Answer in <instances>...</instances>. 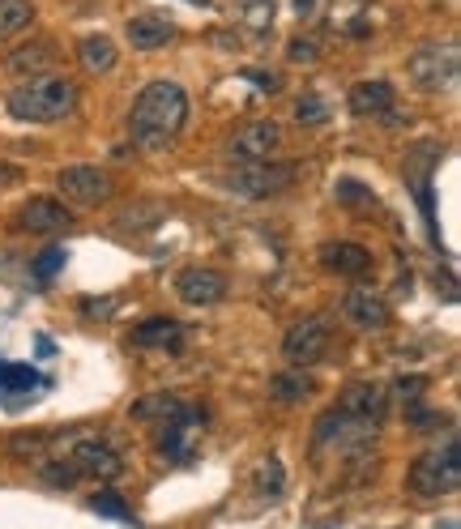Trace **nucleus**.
<instances>
[{
    "mask_svg": "<svg viewBox=\"0 0 461 529\" xmlns=\"http://www.w3.org/2000/svg\"><path fill=\"white\" fill-rule=\"evenodd\" d=\"M393 389L402 393V402H410V406H415V402H419V393L427 389V376H402V380L393 384Z\"/></svg>",
    "mask_w": 461,
    "mask_h": 529,
    "instance_id": "obj_32",
    "label": "nucleus"
},
{
    "mask_svg": "<svg viewBox=\"0 0 461 529\" xmlns=\"http://www.w3.org/2000/svg\"><path fill=\"white\" fill-rule=\"evenodd\" d=\"M325 103H321V94H304V99L295 103V120L299 124H325Z\"/></svg>",
    "mask_w": 461,
    "mask_h": 529,
    "instance_id": "obj_30",
    "label": "nucleus"
},
{
    "mask_svg": "<svg viewBox=\"0 0 461 529\" xmlns=\"http://www.w3.org/2000/svg\"><path fill=\"white\" fill-rule=\"evenodd\" d=\"M47 389V380L39 367L30 363H13V359H0V402L9 410H18L26 402H35V393Z\"/></svg>",
    "mask_w": 461,
    "mask_h": 529,
    "instance_id": "obj_13",
    "label": "nucleus"
},
{
    "mask_svg": "<svg viewBox=\"0 0 461 529\" xmlns=\"http://www.w3.org/2000/svg\"><path fill=\"white\" fill-rule=\"evenodd\" d=\"M257 487H261L265 495H282V487H286V474H282V461H278V457L261 461V470H257Z\"/></svg>",
    "mask_w": 461,
    "mask_h": 529,
    "instance_id": "obj_29",
    "label": "nucleus"
},
{
    "mask_svg": "<svg viewBox=\"0 0 461 529\" xmlns=\"http://www.w3.org/2000/svg\"><path fill=\"white\" fill-rule=\"evenodd\" d=\"M133 346H158V350H180L184 346V325L171 316H150L133 329Z\"/></svg>",
    "mask_w": 461,
    "mask_h": 529,
    "instance_id": "obj_19",
    "label": "nucleus"
},
{
    "mask_svg": "<svg viewBox=\"0 0 461 529\" xmlns=\"http://www.w3.org/2000/svg\"><path fill=\"white\" fill-rule=\"evenodd\" d=\"M13 227L30 231V235H56L73 227V210L56 197H30L18 214H13Z\"/></svg>",
    "mask_w": 461,
    "mask_h": 529,
    "instance_id": "obj_11",
    "label": "nucleus"
},
{
    "mask_svg": "<svg viewBox=\"0 0 461 529\" xmlns=\"http://www.w3.org/2000/svg\"><path fill=\"white\" fill-rule=\"evenodd\" d=\"M406 487L410 495L419 500H444L461 487V448L457 436H449L444 444H432L423 457H415V466L406 474Z\"/></svg>",
    "mask_w": 461,
    "mask_h": 529,
    "instance_id": "obj_3",
    "label": "nucleus"
},
{
    "mask_svg": "<svg viewBox=\"0 0 461 529\" xmlns=\"http://www.w3.org/2000/svg\"><path fill=\"white\" fill-rule=\"evenodd\" d=\"M35 474L43 478L47 487H73L77 478H82V474H77V466H73V461H69L65 453H60V457H39Z\"/></svg>",
    "mask_w": 461,
    "mask_h": 529,
    "instance_id": "obj_25",
    "label": "nucleus"
},
{
    "mask_svg": "<svg viewBox=\"0 0 461 529\" xmlns=\"http://www.w3.org/2000/svg\"><path fill=\"white\" fill-rule=\"evenodd\" d=\"M18 180H22L18 167H13V163H0V188H5V184H18Z\"/></svg>",
    "mask_w": 461,
    "mask_h": 529,
    "instance_id": "obj_33",
    "label": "nucleus"
},
{
    "mask_svg": "<svg viewBox=\"0 0 461 529\" xmlns=\"http://www.w3.org/2000/svg\"><path fill=\"white\" fill-rule=\"evenodd\" d=\"M133 419H154L167 427V423H193L201 414L188 410V402L176 393H150V397H141V402H133Z\"/></svg>",
    "mask_w": 461,
    "mask_h": 529,
    "instance_id": "obj_16",
    "label": "nucleus"
},
{
    "mask_svg": "<svg viewBox=\"0 0 461 529\" xmlns=\"http://www.w3.org/2000/svg\"><path fill=\"white\" fill-rule=\"evenodd\" d=\"M111 175L99 171V167H86V163H77V167H65V171H56V192L65 197L69 205H77V210H90V205H103L111 197Z\"/></svg>",
    "mask_w": 461,
    "mask_h": 529,
    "instance_id": "obj_10",
    "label": "nucleus"
},
{
    "mask_svg": "<svg viewBox=\"0 0 461 529\" xmlns=\"http://www.w3.org/2000/svg\"><path fill=\"white\" fill-rule=\"evenodd\" d=\"M333 192H338L342 205H359V210H372V205H376V197L359 180H338V184H333Z\"/></svg>",
    "mask_w": 461,
    "mask_h": 529,
    "instance_id": "obj_28",
    "label": "nucleus"
},
{
    "mask_svg": "<svg viewBox=\"0 0 461 529\" xmlns=\"http://www.w3.org/2000/svg\"><path fill=\"white\" fill-rule=\"evenodd\" d=\"M193 5H210V0H193Z\"/></svg>",
    "mask_w": 461,
    "mask_h": 529,
    "instance_id": "obj_35",
    "label": "nucleus"
},
{
    "mask_svg": "<svg viewBox=\"0 0 461 529\" xmlns=\"http://www.w3.org/2000/svg\"><path fill=\"white\" fill-rule=\"evenodd\" d=\"M342 316L351 320L355 329H363V333H380L389 325V303H385V295H376V291H363V286H355V291H346L342 295Z\"/></svg>",
    "mask_w": 461,
    "mask_h": 529,
    "instance_id": "obj_14",
    "label": "nucleus"
},
{
    "mask_svg": "<svg viewBox=\"0 0 461 529\" xmlns=\"http://www.w3.org/2000/svg\"><path fill=\"white\" fill-rule=\"evenodd\" d=\"M176 295L193 308H214V303L227 299V274H218L210 265H188L176 278Z\"/></svg>",
    "mask_w": 461,
    "mask_h": 529,
    "instance_id": "obj_12",
    "label": "nucleus"
},
{
    "mask_svg": "<svg viewBox=\"0 0 461 529\" xmlns=\"http://www.w3.org/2000/svg\"><path fill=\"white\" fill-rule=\"evenodd\" d=\"M312 5H316V0H295V9L304 13V18H308V13H312Z\"/></svg>",
    "mask_w": 461,
    "mask_h": 529,
    "instance_id": "obj_34",
    "label": "nucleus"
},
{
    "mask_svg": "<svg viewBox=\"0 0 461 529\" xmlns=\"http://www.w3.org/2000/svg\"><path fill=\"white\" fill-rule=\"evenodd\" d=\"M5 107L13 120L26 124H56L73 116L77 107V86L69 77H35V82H22L18 90L5 94Z\"/></svg>",
    "mask_w": 461,
    "mask_h": 529,
    "instance_id": "obj_2",
    "label": "nucleus"
},
{
    "mask_svg": "<svg viewBox=\"0 0 461 529\" xmlns=\"http://www.w3.org/2000/svg\"><path fill=\"white\" fill-rule=\"evenodd\" d=\"M167 39H176V22L163 18V13H141L129 22V43L137 52H150V47H163Z\"/></svg>",
    "mask_w": 461,
    "mask_h": 529,
    "instance_id": "obj_20",
    "label": "nucleus"
},
{
    "mask_svg": "<svg viewBox=\"0 0 461 529\" xmlns=\"http://www.w3.org/2000/svg\"><path fill=\"white\" fill-rule=\"evenodd\" d=\"M30 22H35V5L30 0H0V43L22 35Z\"/></svg>",
    "mask_w": 461,
    "mask_h": 529,
    "instance_id": "obj_24",
    "label": "nucleus"
},
{
    "mask_svg": "<svg viewBox=\"0 0 461 529\" xmlns=\"http://www.w3.org/2000/svg\"><path fill=\"white\" fill-rule=\"evenodd\" d=\"M282 146V128L274 120H248L227 137V158L235 167L244 163H265L274 158V150Z\"/></svg>",
    "mask_w": 461,
    "mask_h": 529,
    "instance_id": "obj_9",
    "label": "nucleus"
},
{
    "mask_svg": "<svg viewBox=\"0 0 461 529\" xmlns=\"http://www.w3.org/2000/svg\"><path fill=\"white\" fill-rule=\"evenodd\" d=\"M90 512H99V517H111V521H129V508L116 491H94L90 495Z\"/></svg>",
    "mask_w": 461,
    "mask_h": 529,
    "instance_id": "obj_27",
    "label": "nucleus"
},
{
    "mask_svg": "<svg viewBox=\"0 0 461 529\" xmlns=\"http://www.w3.org/2000/svg\"><path fill=\"white\" fill-rule=\"evenodd\" d=\"M188 94L176 82H150L129 111V133L141 150H167L184 133Z\"/></svg>",
    "mask_w": 461,
    "mask_h": 529,
    "instance_id": "obj_1",
    "label": "nucleus"
},
{
    "mask_svg": "<svg viewBox=\"0 0 461 529\" xmlns=\"http://www.w3.org/2000/svg\"><path fill=\"white\" fill-rule=\"evenodd\" d=\"M316 261H321L329 274H338V278H363V274H372V252L363 248V244H351V239H338V244H321Z\"/></svg>",
    "mask_w": 461,
    "mask_h": 529,
    "instance_id": "obj_15",
    "label": "nucleus"
},
{
    "mask_svg": "<svg viewBox=\"0 0 461 529\" xmlns=\"http://www.w3.org/2000/svg\"><path fill=\"white\" fill-rule=\"evenodd\" d=\"M56 64V47L47 43V39H35V43H22V47H13L9 60H5V69L13 77H30L35 82L39 73H47Z\"/></svg>",
    "mask_w": 461,
    "mask_h": 529,
    "instance_id": "obj_18",
    "label": "nucleus"
},
{
    "mask_svg": "<svg viewBox=\"0 0 461 529\" xmlns=\"http://www.w3.org/2000/svg\"><path fill=\"white\" fill-rule=\"evenodd\" d=\"M380 423H368V419H355L346 410H325L321 419L312 427V444L316 448H338V453H368L372 440H376Z\"/></svg>",
    "mask_w": 461,
    "mask_h": 529,
    "instance_id": "obj_6",
    "label": "nucleus"
},
{
    "mask_svg": "<svg viewBox=\"0 0 461 529\" xmlns=\"http://www.w3.org/2000/svg\"><path fill=\"white\" fill-rule=\"evenodd\" d=\"M351 111H355V116H389V111H393V86L389 82H359V86H351Z\"/></svg>",
    "mask_w": 461,
    "mask_h": 529,
    "instance_id": "obj_21",
    "label": "nucleus"
},
{
    "mask_svg": "<svg viewBox=\"0 0 461 529\" xmlns=\"http://www.w3.org/2000/svg\"><path fill=\"white\" fill-rule=\"evenodd\" d=\"M457 73H461V60H457V43L453 39L423 43L419 52L406 60V77L423 94H449L457 86Z\"/></svg>",
    "mask_w": 461,
    "mask_h": 529,
    "instance_id": "obj_4",
    "label": "nucleus"
},
{
    "mask_svg": "<svg viewBox=\"0 0 461 529\" xmlns=\"http://www.w3.org/2000/svg\"><path fill=\"white\" fill-rule=\"evenodd\" d=\"M286 56H291L295 64H312V60H321V43L316 39H291L286 43Z\"/></svg>",
    "mask_w": 461,
    "mask_h": 529,
    "instance_id": "obj_31",
    "label": "nucleus"
},
{
    "mask_svg": "<svg viewBox=\"0 0 461 529\" xmlns=\"http://www.w3.org/2000/svg\"><path fill=\"white\" fill-rule=\"evenodd\" d=\"M316 389L308 372H299V367H291V372H278L274 380H269V397L274 402H299V397H308Z\"/></svg>",
    "mask_w": 461,
    "mask_h": 529,
    "instance_id": "obj_23",
    "label": "nucleus"
},
{
    "mask_svg": "<svg viewBox=\"0 0 461 529\" xmlns=\"http://www.w3.org/2000/svg\"><path fill=\"white\" fill-rule=\"evenodd\" d=\"M77 60H82V69L86 73H94V77H99V73H111V69H116V43H111L107 35H86L82 43H77Z\"/></svg>",
    "mask_w": 461,
    "mask_h": 529,
    "instance_id": "obj_22",
    "label": "nucleus"
},
{
    "mask_svg": "<svg viewBox=\"0 0 461 529\" xmlns=\"http://www.w3.org/2000/svg\"><path fill=\"white\" fill-rule=\"evenodd\" d=\"M329 342H333V329H329V320L325 316H304V320H295L291 329H286V338H282V355L291 367H312V363H321L329 355Z\"/></svg>",
    "mask_w": 461,
    "mask_h": 529,
    "instance_id": "obj_7",
    "label": "nucleus"
},
{
    "mask_svg": "<svg viewBox=\"0 0 461 529\" xmlns=\"http://www.w3.org/2000/svg\"><path fill=\"white\" fill-rule=\"evenodd\" d=\"M65 261H69V252L60 248V244L43 248V252L35 256V265H30V278H35V282H47V278H56V269H65Z\"/></svg>",
    "mask_w": 461,
    "mask_h": 529,
    "instance_id": "obj_26",
    "label": "nucleus"
},
{
    "mask_svg": "<svg viewBox=\"0 0 461 529\" xmlns=\"http://www.w3.org/2000/svg\"><path fill=\"white\" fill-rule=\"evenodd\" d=\"M295 184V167L291 163H278V158H265V163H244L227 171L222 188L240 201H265V197H278Z\"/></svg>",
    "mask_w": 461,
    "mask_h": 529,
    "instance_id": "obj_5",
    "label": "nucleus"
},
{
    "mask_svg": "<svg viewBox=\"0 0 461 529\" xmlns=\"http://www.w3.org/2000/svg\"><path fill=\"white\" fill-rule=\"evenodd\" d=\"M338 410L355 414V419L380 423V419H385V393H380V384H372V380L346 384V389H342V397H338Z\"/></svg>",
    "mask_w": 461,
    "mask_h": 529,
    "instance_id": "obj_17",
    "label": "nucleus"
},
{
    "mask_svg": "<svg viewBox=\"0 0 461 529\" xmlns=\"http://www.w3.org/2000/svg\"><path fill=\"white\" fill-rule=\"evenodd\" d=\"M65 457L73 461L82 478H99V483H116V478L124 474V461H120L116 448L86 436V431H73V440L65 444Z\"/></svg>",
    "mask_w": 461,
    "mask_h": 529,
    "instance_id": "obj_8",
    "label": "nucleus"
}]
</instances>
